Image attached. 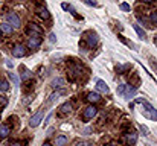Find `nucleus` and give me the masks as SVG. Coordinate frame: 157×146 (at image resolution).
<instances>
[{
    "label": "nucleus",
    "mask_w": 157,
    "mask_h": 146,
    "mask_svg": "<svg viewBox=\"0 0 157 146\" xmlns=\"http://www.w3.org/2000/svg\"><path fill=\"white\" fill-rule=\"evenodd\" d=\"M81 75H82V66L73 62V64L69 67V79H70V81H75L76 78H81Z\"/></svg>",
    "instance_id": "obj_1"
},
{
    "label": "nucleus",
    "mask_w": 157,
    "mask_h": 146,
    "mask_svg": "<svg viewBox=\"0 0 157 146\" xmlns=\"http://www.w3.org/2000/svg\"><path fill=\"white\" fill-rule=\"evenodd\" d=\"M96 114H98V108H96L95 105H89V107H86L84 111H82V119H84V120H92Z\"/></svg>",
    "instance_id": "obj_3"
},
{
    "label": "nucleus",
    "mask_w": 157,
    "mask_h": 146,
    "mask_svg": "<svg viewBox=\"0 0 157 146\" xmlns=\"http://www.w3.org/2000/svg\"><path fill=\"white\" fill-rule=\"evenodd\" d=\"M139 129L142 131V136H148V134H150V129L147 128V125H142V123H140V125H139Z\"/></svg>",
    "instance_id": "obj_23"
},
{
    "label": "nucleus",
    "mask_w": 157,
    "mask_h": 146,
    "mask_svg": "<svg viewBox=\"0 0 157 146\" xmlns=\"http://www.w3.org/2000/svg\"><path fill=\"white\" fill-rule=\"evenodd\" d=\"M67 145V137L66 136H59L55 140V146H66Z\"/></svg>",
    "instance_id": "obj_18"
},
{
    "label": "nucleus",
    "mask_w": 157,
    "mask_h": 146,
    "mask_svg": "<svg viewBox=\"0 0 157 146\" xmlns=\"http://www.w3.org/2000/svg\"><path fill=\"white\" fill-rule=\"evenodd\" d=\"M0 37H2V31H0Z\"/></svg>",
    "instance_id": "obj_37"
},
{
    "label": "nucleus",
    "mask_w": 157,
    "mask_h": 146,
    "mask_svg": "<svg viewBox=\"0 0 157 146\" xmlns=\"http://www.w3.org/2000/svg\"><path fill=\"white\" fill-rule=\"evenodd\" d=\"M6 105H8V99L0 95V110H2V108H5Z\"/></svg>",
    "instance_id": "obj_27"
},
{
    "label": "nucleus",
    "mask_w": 157,
    "mask_h": 146,
    "mask_svg": "<svg viewBox=\"0 0 157 146\" xmlns=\"http://www.w3.org/2000/svg\"><path fill=\"white\" fill-rule=\"evenodd\" d=\"M25 55H26V47H25L23 44H15V46L12 47V56L21 58V56H25Z\"/></svg>",
    "instance_id": "obj_12"
},
{
    "label": "nucleus",
    "mask_w": 157,
    "mask_h": 146,
    "mask_svg": "<svg viewBox=\"0 0 157 146\" xmlns=\"http://www.w3.org/2000/svg\"><path fill=\"white\" fill-rule=\"evenodd\" d=\"M96 88H98L99 92H102V93H108V85L105 84L102 79H98V81H96Z\"/></svg>",
    "instance_id": "obj_16"
},
{
    "label": "nucleus",
    "mask_w": 157,
    "mask_h": 146,
    "mask_svg": "<svg viewBox=\"0 0 157 146\" xmlns=\"http://www.w3.org/2000/svg\"><path fill=\"white\" fill-rule=\"evenodd\" d=\"M124 136H125V137H124V142H125L128 146L136 145V142H137V133L131 131V133H125Z\"/></svg>",
    "instance_id": "obj_9"
},
{
    "label": "nucleus",
    "mask_w": 157,
    "mask_h": 146,
    "mask_svg": "<svg viewBox=\"0 0 157 146\" xmlns=\"http://www.w3.org/2000/svg\"><path fill=\"white\" fill-rule=\"evenodd\" d=\"M6 23L14 29V28H20V17L15 14V12H9L6 15Z\"/></svg>",
    "instance_id": "obj_5"
},
{
    "label": "nucleus",
    "mask_w": 157,
    "mask_h": 146,
    "mask_svg": "<svg viewBox=\"0 0 157 146\" xmlns=\"http://www.w3.org/2000/svg\"><path fill=\"white\" fill-rule=\"evenodd\" d=\"M86 5H89V6H98V3H96V2H90V0H87V2H86Z\"/></svg>",
    "instance_id": "obj_30"
},
{
    "label": "nucleus",
    "mask_w": 157,
    "mask_h": 146,
    "mask_svg": "<svg viewBox=\"0 0 157 146\" xmlns=\"http://www.w3.org/2000/svg\"><path fill=\"white\" fill-rule=\"evenodd\" d=\"M107 146H116V145H113V143H110V145H107Z\"/></svg>",
    "instance_id": "obj_35"
},
{
    "label": "nucleus",
    "mask_w": 157,
    "mask_h": 146,
    "mask_svg": "<svg viewBox=\"0 0 157 146\" xmlns=\"http://www.w3.org/2000/svg\"><path fill=\"white\" fill-rule=\"evenodd\" d=\"M41 37H38V35H32V37H29V40H28V47L29 49H37L41 46Z\"/></svg>",
    "instance_id": "obj_10"
},
{
    "label": "nucleus",
    "mask_w": 157,
    "mask_h": 146,
    "mask_svg": "<svg viewBox=\"0 0 157 146\" xmlns=\"http://www.w3.org/2000/svg\"><path fill=\"white\" fill-rule=\"evenodd\" d=\"M23 145H25L23 142H14V143H12L11 146H23Z\"/></svg>",
    "instance_id": "obj_31"
},
{
    "label": "nucleus",
    "mask_w": 157,
    "mask_h": 146,
    "mask_svg": "<svg viewBox=\"0 0 157 146\" xmlns=\"http://www.w3.org/2000/svg\"><path fill=\"white\" fill-rule=\"evenodd\" d=\"M84 41L87 43V47H95L98 44V35L95 32H86L84 34Z\"/></svg>",
    "instance_id": "obj_4"
},
{
    "label": "nucleus",
    "mask_w": 157,
    "mask_h": 146,
    "mask_svg": "<svg viewBox=\"0 0 157 146\" xmlns=\"http://www.w3.org/2000/svg\"><path fill=\"white\" fill-rule=\"evenodd\" d=\"M150 18H151V20H150V23H151V24H154V26L157 28V12L156 11H154V12H151V17H150Z\"/></svg>",
    "instance_id": "obj_24"
},
{
    "label": "nucleus",
    "mask_w": 157,
    "mask_h": 146,
    "mask_svg": "<svg viewBox=\"0 0 157 146\" xmlns=\"http://www.w3.org/2000/svg\"><path fill=\"white\" fill-rule=\"evenodd\" d=\"M61 8H63V9H64V11H67V9H69V8H70V6H69V5H67V3H63V5H61Z\"/></svg>",
    "instance_id": "obj_32"
},
{
    "label": "nucleus",
    "mask_w": 157,
    "mask_h": 146,
    "mask_svg": "<svg viewBox=\"0 0 157 146\" xmlns=\"http://www.w3.org/2000/svg\"><path fill=\"white\" fill-rule=\"evenodd\" d=\"M11 134V126H8L6 123L0 125V139H6Z\"/></svg>",
    "instance_id": "obj_15"
},
{
    "label": "nucleus",
    "mask_w": 157,
    "mask_h": 146,
    "mask_svg": "<svg viewBox=\"0 0 157 146\" xmlns=\"http://www.w3.org/2000/svg\"><path fill=\"white\" fill-rule=\"evenodd\" d=\"M133 28H134V31L137 32V35H139L142 40H147V34H145V31H144L139 24H133Z\"/></svg>",
    "instance_id": "obj_17"
},
{
    "label": "nucleus",
    "mask_w": 157,
    "mask_h": 146,
    "mask_svg": "<svg viewBox=\"0 0 157 146\" xmlns=\"http://www.w3.org/2000/svg\"><path fill=\"white\" fill-rule=\"evenodd\" d=\"M70 111H72V103H70V102H66V103H63V105L59 107L58 116H59V117H63V116H67Z\"/></svg>",
    "instance_id": "obj_13"
},
{
    "label": "nucleus",
    "mask_w": 157,
    "mask_h": 146,
    "mask_svg": "<svg viewBox=\"0 0 157 146\" xmlns=\"http://www.w3.org/2000/svg\"><path fill=\"white\" fill-rule=\"evenodd\" d=\"M119 38H121V41H122V43H125L127 46H130V47H134V44H133L131 41H128V40H125L124 37H119Z\"/></svg>",
    "instance_id": "obj_28"
},
{
    "label": "nucleus",
    "mask_w": 157,
    "mask_h": 146,
    "mask_svg": "<svg viewBox=\"0 0 157 146\" xmlns=\"http://www.w3.org/2000/svg\"><path fill=\"white\" fill-rule=\"evenodd\" d=\"M35 14L41 18V20H51V14H49V11L44 8V6H37V9H35Z\"/></svg>",
    "instance_id": "obj_11"
},
{
    "label": "nucleus",
    "mask_w": 157,
    "mask_h": 146,
    "mask_svg": "<svg viewBox=\"0 0 157 146\" xmlns=\"http://www.w3.org/2000/svg\"><path fill=\"white\" fill-rule=\"evenodd\" d=\"M26 32H28V34H31V37H32V35H38V37H41L43 29H41L37 23H29V24H28V28H26Z\"/></svg>",
    "instance_id": "obj_8"
},
{
    "label": "nucleus",
    "mask_w": 157,
    "mask_h": 146,
    "mask_svg": "<svg viewBox=\"0 0 157 146\" xmlns=\"http://www.w3.org/2000/svg\"><path fill=\"white\" fill-rule=\"evenodd\" d=\"M86 99H87V102H90V105H93V103H98L101 100V95L96 92H90V93H87Z\"/></svg>",
    "instance_id": "obj_14"
},
{
    "label": "nucleus",
    "mask_w": 157,
    "mask_h": 146,
    "mask_svg": "<svg viewBox=\"0 0 157 146\" xmlns=\"http://www.w3.org/2000/svg\"><path fill=\"white\" fill-rule=\"evenodd\" d=\"M0 31H2L3 34H11V32H12V28H11L8 23H2V24H0Z\"/></svg>",
    "instance_id": "obj_20"
},
{
    "label": "nucleus",
    "mask_w": 157,
    "mask_h": 146,
    "mask_svg": "<svg viewBox=\"0 0 157 146\" xmlns=\"http://www.w3.org/2000/svg\"><path fill=\"white\" fill-rule=\"evenodd\" d=\"M119 8H121L122 11H125V12H130V11H131V6H130L128 3H121Z\"/></svg>",
    "instance_id": "obj_25"
},
{
    "label": "nucleus",
    "mask_w": 157,
    "mask_h": 146,
    "mask_svg": "<svg viewBox=\"0 0 157 146\" xmlns=\"http://www.w3.org/2000/svg\"><path fill=\"white\" fill-rule=\"evenodd\" d=\"M156 43H157V35H156Z\"/></svg>",
    "instance_id": "obj_36"
},
{
    "label": "nucleus",
    "mask_w": 157,
    "mask_h": 146,
    "mask_svg": "<svg viewBox=\"0 0 157 146\" xmlns=\"http://www.w3.org/2000/svg\"><path fill=\"white\" fill-rule=\"evenodd\" d=\"M51 41H52V43L55 41V35H53V34H51Z\"/></svg>",
    "instance_id": "obj_33"
},
{
    "label": "nucleus",
    "mask_w": 157,
    "mask_h": 146,
    "mask_svg": "<svg viewBox=\"0 0 157 146\" xmlns=\"http://www.w3.org/2000/svg\"><path fill=\"white\" fill-rule=\"evenodd\" d=\"M117 93L124 97H133L136 95V88L133 85H127V84H122L117 87Z\"/></svg>",
    "instance_id": "obj_2"
},
{
    "label": "nucleus",
    "mask_w": 157,
    "mask_h": 146,
    "mask_svg": "<svg viewBox=\"0 0 157 146\" xmlns=\"http://www.w3.org/2000/svg\"><path fill=\"white\" fill-rule=\"evenodd\" d=\"M130 67H131L130 64H124V66H117V67H116V70H117V73H125Z\"/></svg>",
    "instance_id": "obj_22"
},
{
    "label": "nucleus",
    "mask_w": 157,
    "mask_h": 146,
    "mask_svg": "<svg viewBox=\"0 0 157 146\" xmlns=\"http://www.w3.org/2000/svg\"><path fill=\"white\" fill-rule=\"evenodd\" d=\"M41 146H52V145H51L49 142H46V143H43V145H41Z\"/></svg>",
    "instance_id": "obj_34"
},
{
    "label": "nucleus",
    "mask_w": 157,
    "mask_h": 146,
    "mask_svg": "<svg viewBox=\"0 0 157 146\" xmlns=\"http://www.w3.org/2000/svg\"><path fill=\"white\" fill-rule=\"evenodd\" d=\"M29 78H31V73H29L28 70H25V72L21 73V79H25V81H26V79H29Z\"/></svg>",
    "instance_id": "obj_29"
},
{
    "label": "nucleus",
    "mask_w": 157,
    "mask_h": 146,
    "mask_svg": "<svg viewBox=\"0 0 157 146\" xmlns=\"http://www.w3.org/2000/svg\"><path fill=\"white\" fill-rule=\"evenodd\" d=\"M9 78L12 79V82H14L15 85H18V84H20V78H18L17 75H14V73H9Z\"/></svg>",
    "instance_id": "obj_26"
},
{
    "label": "nucleus",
    "mask_w": 157,
    "mask_h": 146,
    "mask_svg": "<svg viewBox=\"0 0 157 146\" xmlns=\"http://www.w3.org/2000/svg\"><path fill=\"white\" fill-rule=\"evenodd\" d=\"M63 85H64V79H63V78H56V79L52 81L53 88H59V87H63Z\"/></svg>",
    "instance_id": "obj_19"
},
{
    "label": "nucleus",
    "mask_w": 157,
    "mask_h": 146,
    "mask_svg": "<svg viewBox=\"0 0 157 146\" xmlns=\"http://www.w3.org/2000/svg\"><path fill=\"white\" fill-rule=\"evenodd\" d=\"M9 90V82L5 79H0V92H8Z\"/></svg>",
    "instance_id": "obj_21"
},
{
    "label": "nucleus",
    "mask_w": 157,
    "mask_h": 146,
    "mask_svg": "<svg viewBox=\"0 0 157 146\" xmlns=\"http://www.w3.org/2000/svg\"><path fill=\"white\" fill-rule=\"evenodd\" d=\"M43 114H44V108H41V110H38L32 117H31V122H29V126L31 128H35V126H38L40 125V122H41V119H43Z\"/></svg>",
    "instance_id": "obj_6"
},
{
    "label": "nucleus",
    "mask_w": 157,
    "mask_h": 146,
    "mask_svg": "<svg viewBox=\"0 0 157 146\" xmlns=\"http://www.w3.org/2000/svg\"><path fill=\"white\" fill-rule=\"evenodd\" d=\"M142 105H144V108H145V110H144V114H145L148 119L157 120V111H156V110H154V108H153V107H151V105L147 102V100H145Z\"/></svg>",
    "instance_id": "obj_7"
}]
</instances>
